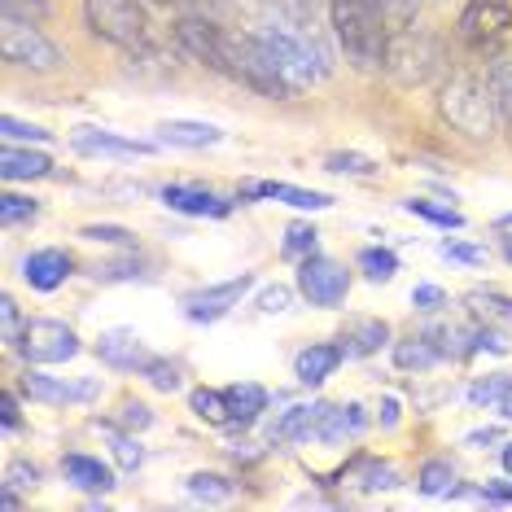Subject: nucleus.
<instances>
[{"mask_svg": "<svg viewBox=\"0 0 512 512\" xmlns=\"http://www.w3.org/2000/svg\"><path fill=\"white\" fill-rule=\"evenodd\" d=\"M84 241H101V246H123V250H132L136 246V237L127 228H114V224H88L84 232H79Z\"/></svg>", "mask_w": 512, "mask_h": 512, "instance_id": "42", "label": "nucleus"}, {"mask_svg": "<svg viewBox=\"0 0 512 512\" xmlns=\"http://www.w3.org/2000/svg\"><path fill=\"white\" fill-rule=\"evenodd\" d=\"M228 429H246L259 421V412L267 407V390L254 386V381H241V386H228Z\"/></svg>", "mask_w": 512, "mask_h": 512, "instance_id": "24", "label": "nucleus"}, {"mask_svg": "<svg viewBox=\"0 0 512 512\" xmlns=\"http://www.w3.org/2000/svg\"><path fill=\"white\" fill-rule=\"evenodd\" d=\"M324 171H333V176H377V162L364 154H329Z\"/></svg>", "mask_w": 512, "mask_h": 512, "instance_id": "38", "label": "nucleus"}, {"mask_svg": "<svg viewBox=\"0 0 512 512\" xmlns=\"http://www.w3.org/2000/svg\"><path fill=\"white\" fill-rule=\"evenodd\" d=\"M469 311H473V320L477 324H512V302L508 298H499V294H482V289H473L469 294Z\"/></svg>", "mask_w": 512, "mask_h": 512, "instance_id": "27", "label": "nucleus"}, {"mask_svg": "<svg viewBox=\"0 0 512 512\" xmlns=\"http://www.w3.org/2000/svg\"><path fill=\"white\" fill-rule=\"evenodd\" d=\"M364 429V407H329L324 403L320 407V421H316V442H342V438H351V434H359Z\"/></svg>", "mask_w": 512, "mask_h": 512, "instance_id": "23", "label": "nucleus"}, {"mask_svg": "<svg viewBox=\"0 0 512 512\" xmlns=\"http://www.w3.org/2000/svg\"><path fill=\"white\" fill-rule=\"evenodd\" d=\"M0 504H5L9 512H14V508H22V499H18V491H14V486H0Z\"/></svg>", "mask_w": 512, "mask_h": 512, "instance_id": "53", "label": "nucleus"}, {"mask_svg": "<svg viewBox=\"0 0 512 512\" xmlns=\"http://www.w3.org/2000/svg\"><path fill=\"white\" fill-rule=\"evenodd\" d=\"M390 342V324L377 316H346L342 324V346L346 355H377Z\"/></svg>", "mask_w": 512, "mask_h": 512, "instance_id": "20", "label": "nucleus"}, {"mask_svg": "<svg viewBox=\"0 0 512 512\" xmlns=\"http://www.w3.org/2000/svg\"><path fill=\"white\" fill-rule=\"evenodd\" d=\"M158 145H171V149H211L224 141V132H219L215 123H197V119H167L158 123Z\"/></svg>", "mask_w": 512, "mask_h": 512, "instance_id": "18", "label": "nucleus"}, {"mask_svg": "<svg viewBox=\"0 0 512 512\" xmlns=\"http://www.w3.org/2000/svg\"><path fill=\"white\" fill-rule=\"evenodd\" d=\"M158 5H171V0H158Z\"/></svg>", "mask_w": 512, "mask_h": 512, "instance_id": "57", "label": "nucleus"}, {"mask_svg": "<svg viewBox=\"0 0 512 512\" xmlns=\"http://www.w3.org/2000/svg\"><path fill=\"white\" fill-rule=\"evenodd\" d=\"M289 302H294V289H289V285L259 289V311H267V316H281V311H289Z\"/></svg>", "mask_w": 512, "mask_h": 512, "instance_id": "46", "label": "nucleus"}, {"mask_svg": "<svg viewBox=\"0 0 512 512\" xmlns=\"http://www.w3.org/2000/svg\"><path fill=\"white\" fill-rule=\"evenodd\" d=\"M0 425H5L9 429V434H14V429H22V416H18V399H14V394H0Z\"/></svg>", "mask_w": 512, "mask_h": 512, "instance_id": "49", "label": "nucleus"}, {"mask_svg": "<svg viewBox=\"0 0 512 512\" xmlns=\"http://www.w3.org/2000/svg\"><path fill=\"white\" fill-rule=\"evenodd\" d=\"M97 355H101V364L127 368V372H145L149 364H154L149 346H145L132 329H110V333H101V337H97Z\"/></svg>", "mask_w": 512, "mask_h": 512, "instance_id": "14", "label": "nucleus"}, {"mask_svg": "<svg viewBox=\"0 0 512 512\" xmlns=\"http://www.w3.org/2000/svg\"><path fill=\"white\" fill-rule=\"evenodd\" d=\"M499 460H504V469H508V477H512V442H504V451H499Z\"/></svg>", "mask_w": 512, "mask_h": 512, "instance_id": "54", "label": "nucleus"}, {"mask_svg": "<svg viewBox=\"0 0 512 512\" xmlns=\"http://www.w3.org/2000/svg\"><path fill=\"white\" fill-rule=\"evenodd\" d=\"M145 381H149L154 390H162V394H176V390L184 386L180 364H171V359H154V364L145 368Z\"/></svg>", "mask_w": 512, "mask_h": 512, "instance_id": "40", "label": "nucleus"}, {"mask_svg": "<svg viewBox=\"0 0 512 512\" xmlns=\"http://www.w3.org/2000/svg\"><path fill=\"white\" fill-rule=\"evenodd\" d=\"M18 386L31 403H79V399H92V394H97V381H75V386H66V381L44 377L36 368H27V377H22Z\"/></svg>", "mask_w": 512, "mask_h": 512, "instance_id": "16", "label": "nucleus"}, {"mask_svg": "<svg viewBox=\"0 0 512 512\" xmlns=\"http://www.w3.org/2000/svg\"><path fill=\"white\" fill-rule=\"evenodd\" d=\"M158 197L180 215H193V219H224L232 211L228 197H219L211 189H197V184H162Z\"/></svg>", "mask_w": 512, "mask_h": 512, "instance_id": "13", "label": "nucleus"}, {"mask_svg": "<svg viewBox=\"0 0 512 512\" xmlns=\"http://www.w3.org/2000/svg\"><path fill=\"white\" fill-rule=\"evenodd\" d=\"M442 259L464 263V267H482L486 263V250L482 246H469V241H442Z\"/></svg>", "mask_w": 512, "mask_h": 512, "instance_id": "43", "label": "nucleus"}, {"mask_svg": "<svg viewBox=\"0 0 512 512\" xmlns=\"http://www.w3.org/2000/svg\"><path fill=\"white\" fill-rule=\"evenodd\" d=\"M438 114L469 141H491L499 127V106L491 97V84L477 75H451L438 92Z\"/></svg>", "mask_w": 512, "mask_h": 512, "instance_id": "4", "label": "nucleus"}, {"mask_svg": "<svg viewBox=\"0 0 512 512\" xmlns=\"http://www.w3.org/2000/svg\"><path fill=\"white\" fill-rule=\"evenodd\" d=\"M460 40L473 53H495L512 40V5L508 0H469L460 14Z\"/></svg>", "mask_w": 512, "mask_h": 512, "instance_id": "8", "label": "nucleus"}, {"mask_svg": "<svg viewBox=\"0 0 512 512\" xmlns=\"http://www.w3.org/2000/svg\"><path fill=\"white\" fill-rule=\"evenodd\" d=\"M0 176L9 184L44 180V176H53V162H49V154H40V149H31V145H5L0 149Z\"/></svg>", "mask_w": 512, "mask_h": 512, "instance_id": "21", "label": "nucleus"}, {"mask_svg": "<svg viewBox=\"0 0 512 512\" xmlns=\"http://www.w3.org/2000/svg\"><path fill=\"white\" fill-rule=\"evenodd\" d=\"M254 36H259V44L267 49V57L276 62V71L289 79V88H294V92L320 84V79H329V71H333L329 53H324L320 40L307 36L302 27H285V22H263Z\"/></svg>", "mask_w": 512, "mask_h": 512, "instance_id": "3", "label": "nucleus"}, {"mask_svg": "<svg viewBox=\"0 0 512 512\" xmlns=\"http://www.w3.org/2000/svg\"><path fill=\"white\" fill-rule=\"evenodd\" d=\"M110 442H114V460H119L123 473H136L145 464V447L132 438V429L127 434H119V429H110Z\"/></svg>", "mask_w": 512, "mask_h": 512, "instance_id": "37", "label": "nucleus"}, {"mask_svg": "<svg viewBox=\"0 0 512 512\" xmlns=\"http://www.w3.org/2000/svg\"><path fill=\"white\" fill-rule=\"evenodd\" d=\"M189 407L202 421H211V425H228V394L224 390H193L189 394Z\"/></svg>", "mask_w": 512, "mask_h": 512, "instance_id": "32", "label": "nucleus"}, {"mask_svg": "<svg viewBox=\"0 0 512 512\" xmlns=\"http://www.w3.org/2000/svg\"><path fill=\"white\" fill-rule=\"evenodd\" d=\"M499 228H504V232H508V228H512V215H504V219H499Z\"/></svg>", "mask_w": 512, "mask_h": 512, "instance_id": "56", "label": "nucleus"}, {"mask_svg": "<svg viewBox=\"0 0 512 512\" xmlns=\"http://www.w3.org/2000/svg\"><path fill=\"white\" fill-rule=\"evenodd\" d=\"M189 5H193V14H202V18H219V14H228L232 0H189Z\"/></svg>", "mask_w": 512, "mask_h": 512, "instance_id": "51", "label": "nucleus"}, {"mask_svg": "<svg viewBox=\"0 0 512 512\" xmlns=\"http://www.w3.org/2000/svg\"><path fill=\"white\" fill-rule=\"evenodd\" d=\"M416 491L421 495H456L460 491V473L451 460H425L421 473H416Z\"/></svg>", "mask_w": 512, "mask_h": 512, "instance_id": "26", "label": "nucleus"}, {"mask_svg": "<svg viewBox=\"0 0 512 512\" xmlns=\"http://www.w3.org/2000/svg\"><path fill=\"white\" fill-rule=\"evenodd\" d=\"M442 302H447V294H442L438 285H416L412 289V307H421V311H438Z\"/></svg>", "mask_w": 512, "mask_h": 512, "instance_id": "48", "label": "nucleus"}, {"mask_svg": "<svg viewBox=\"0 0 512 512\" xmlns=\"http://www.w3.org/2000/svg\"><path fill=\"white\" fill-rule=\"evenodd\" d=\"M119 425H123V429H132V434H141V429L154 425V412H149L145 403H136V399H123V407H119Z\"/></svg>", "mask_w": 512, "mask_h": 512, "instance_id": "45", "label": "nucleus"}, {"mask_svg": "<svg viewBox=\"0 0 512 512\" xmlns=\"http://www.w3.org/2000/svg\"><path fill=\"white\" fill-rule=\"evenodd\" d=\"M36 215H40V202H36V197H22V193H5V197H0V224H5V228L31 224Z\"/></svg>", "mask_w": 512, "mask_h": 512, "instance_id": "33", "label": "nucleus"}, {"mask_svg": "<svg viewBox=\"0 0 512 512\" xmlns=\"http://www.w3.org/2000/svg\"><path fill=\"white\" fill-rule=\"evenodd\" d=\"M442 359V351L434 346V337L421 333V337H407V342H394V364L403 372H429Z\"/></svg>", "mask_w": 512, "mask_h": 512, "instance_id": "25", "label": "nucleus"}, {"mask_svg": "<svg viewBox=\"0 0 512 512\" xmlns=\"http://www.w3.org/2000/svg\"><path fill=\"white\" fill-rule=\"evenodd\" d=\"M316 241H320V232L311 224H289L285 228V254L289 259H307V254H316Z\"/></svg>", "mask_w": 512, "mask_h": 512, "instance_id": "39", "label": "nucleus"}, {"mask_svg": "<svg viewBox=\"0 0 512 512\" xmlns=\"http://www.w3.org/2000/svg\"><path fill=\"white\" fill-rule=\"evenodd\" d=\"M189 495L193 499H206V504H224V499H232V482L219 473H193L189 477Z\"/></svg>", "mask_w": 512, "mask_h": 512, "instance_id": "36", "label": "nucleus"}, {"mask_svg": "<svg viewBox=\"0 0 512 512\" xmlns=\"http://www.w3.org/2000/svg\"><path fill=\"white\" fill-rule=\"evenodd\" d=\"M0 57L9 66L36 75H53L66 66V53L40 31V22H22V18H0Z\"/></svg>", "mask_w": 512, "mask_h": 512, "instance_id": "7", "label": "nucleus"}, {"mask_svg": "<svg viewBox=\"0 0 512 512\" xmlns=\"http://www.w3.org/2000/svg\"><path fill=\"white\" fill-rule=\"evenodd\" d=\"M482 499H491V504H512V482H504V477H491V482L482 486Z\"/></svg>", "mask_w": 512, "mask_h": 512, "instance_id": "50", "label": "nucleus"}, {"mask_svg": "<svg viewBox=\"0 0 512 512\" xmlns=\"http://www.w3.org/2000/svg\"><path fill=\"white\" fill-rule=\"evenodd\" d=\"M486 84H491V97L499 106V119L512 123V57H499L491 66V75H486Z\"/></svg>", "mask_w": 512, "mask_h": 512, "instance_id": "30", "label": "nucleus"}, {"mask_svg": "<svg viewBox=\"0 0 512 512\" xmlns=\"http://www.w3.org/2000/svg\"><path fill=\"white\" fill-rule=\"evenodd\" d=\"M18 355L36 368L66 364V359L79 355V337L71 324H62V320H27L18 333Z\"/></svg>", "mask_w": 512, "mask_h": 512, "instance_id": "9", "label": "nucleus"}, {"mask_svg": "<svg viewBox=\"0 0 512 512\" xmlns=\"http://www.w3.org/2000/svg\"><path fill=\"white\" fill-rule=\"evenodd\" d=\"M0 136H5V145H44V141H53V132H44V127H36V123H22V119H14V114L0 119Z\"/></svg>", "mask_w": 512, "mask_h": 512, "instance_id": "35", "label": "nucleus"}, {"mask_svg": "<svg viewBox=\"0 0 512 512\" xmlns=\"http://www.w3.org/2000/svg\"><path fill=\"white\" fill-rule=\"evenodd\" d=\"M351 482L359 486V491H394V486H399V473L381 460H359L351 469Z\"/></svg>", "mask_w": 512, "mask_h": 512, "instance_id": "28", "label": "nucleus"}, {"mask_svg": "<svg viewBox=\"0 0 512 512\" xmlns=\"http://www.w3.org/2000/svg\"><path fill=\"white\" fill-rule=\"evenodd\" d=\"M71 145L88 158H145L158 149V141H127V136L106 132V127H75Z\"/></svg>", "mask_w": 512, "mask_h": 512, "instance_id": "12", "label": "nucleus"}, {"mask_svg": "<svg viewBox=\"0 0 512 512\" xmlns=\"http://www.w3.org/2000/svg\"><path fill=\"white\" fill-rule=\"evenodd\" d=\"M176 44L193 57V62H202L206 71H219V75L237 79V84L259 92V97H272V101L294 97L289 79L276 71V62L267 57L259 36H237V31L219 27L215 18L184 14L176 22Z\"/></svg>", "mask_w": 512, "mask_h": 512, "instance_id": "1", "label": "nucleus"}, {"mask_svg": "<svg viewBox=\"0 0 512 512\" xmlns=\"http://www.w3.org/2000/svg\"><path fill=\"white\" fill-rule=\"evenodd\" d=\"M0 18L44 22V18H49V0H0Z\"/></svg>", "mask_w": 512, "mask_h": 512, "instance_id": "41", "label": "nucleus"}, {"mask_svg": "<svg viewBox=\"0 0 512 512\" xmlns=\"http://www.w3.org/2000/svg\"><path fill=\"white\" fill-rule=\"evenodd\" d=\"M359 267H364L368 281H390L399 272V254L386 246H368V250H359Z\"/></svg>", "mask_w": 512, "mask_h": 512, "instance_id": "31", "label": "nucleus"}, {"mask_svg": "<svg viewBox=\"0 0 512 512\" xmlns=\"http://www.w3.org/2000/svg\"><path fill=\"white\" fill-rule=\"evenodd\" d=\"M346 359V346H333V342H316L307 346L298 359H294V377L302 386H320V381H329L337 368H342Z\"/></svg>", "mask_w": 512, "mask_h": 512, "instance_id": "19", "label": "nucleus"}, {"mask_svg": "<svg viewBox=\"0 0 512 512\" xmlns=\"http://www.w3.org/2000/svg\"><path fill=\"white\" fill-rule=\"evenodd\" d=\"M75 272V259L66 250H36L22 259V281H27L31 289H40V294H53L57 285H66Z\"/></svg>", "mask_w": 512, "mask_h": 512, "instance_id": "15", "label": "nucleus"}, {"mask_svg": "<svg viewBox=\"0 0 512 512\" xmlns=\"http://www.w3.org/2000/svg\"><path fill=\"white\" fill-rule=\"evenodd\" d=\"M381 71H386L394 84H403V88L429 84V79L442 71V49H438V40L429 36V31L416 27V22H412V27H403V31H390V40H386V62H381Z\"/></svg>", "mask_w": 512, "mask_h": 512, "instance_id": "5", "label": "nucleus"}, {"mask_svg": "<svg viewBox=\"0 0 512 512\" xmlns=\"http://www.w3.org/2000/svg\"><path fill=\"white\" fill-rule=\"evenodd\" d=\"M5 486H22V491H31V486H40V469L31 460H9L5 464Z\"/></svg>", "mask_w": 512, "mask_h": 512, "instance_id": "44", "label": "nucleus"}, {"mask_svg": "<svg viewBox=\"0 0 512 512\" xmlns=\"http://www.w3.org/2000/svg\"><path fill=\"white\" fill-rule=\"evenodd\" d=\"M84 22L97 40L123 53L149 49V14L141 0H84Z\"/></svg>", "mask_w": 512, "mask_h": 512, "instance_id": "6", "label": "nucleus"}, {"mask_svg": "<svg viewBox=\"0 0 512 512\" xmlns=\"http://www.w3.org/2000/svg\"><path fill=\"white\" fill-rule=\"evenodd\" d=\"M346 289H351V276H346L342 263L324 259V254H307L298 263V294L311 302V307H342Z\"/></svg>", "mask_w": 512, "mask_h": 512, "instance_id": "10", "label": "nucleus"}, {"mask_svg": "<svg viewBox=\"0 0 512 512\" xmlns=\"http://www.w3.org/2000/svg\"><path fill=\"white\" fill-rule=\"evenodd\" d=\"M329 18H333V36L355 71H377L386 62L390 31L381 22L377 0H329Z\"/></svg>", "mask_w": 512, "mask_h": 512, "instance_id": "2", "label": "nucleus"}, {"mask_svg": "<svg viewBox=\"0 0 512 512\" xmlns=\"http://www.w3.org/2000/svg\"><path fill=\"white\" fill-rule=\"evenodd\" d=\"M250 285H254V272H241V276H232V281L202 285V289H193V294H184L180 307H184V316H189L193 324H215L250 294Z\"/></svg>", "mask_w": 512, "mask_h": 512, "instance_id": "11", "label": "nucleus"}, {"mask_svg": "<svg viewBox=\"0 0 512 512\" xmlns=\"http://www.w3.org/2000/svg\"><path fill=\"white\" fill-rule=\"evenodd\" d=\"M18 333H22V320H18V302L14 298H0V337H5L9 346H18Z\"/></svg>", "mask_w": 512, "mask_h": 512, "instance_id": "47", "label": "nucleus"}, {"mask_svg": "<svg viewBox=\"0 0 512 512\" xmlns=\"http://www.w3.org/2000/svg\"><path fill=\"white\" fill-rule=\"evenodd\" d=\"M403 211L416 215V219H429V224H438V228H464V215L460 211H451V206H434V202H425V197H412V202H403Z\"/></svg>", "mask_w": 512, "mask_h": 512, "instance_id": "34", "label": "nucleus"}, {"mask_svg": "<svg viewBox=\"0 0 512 512\" xmlns=\"http://www.w3.org/2000/svg\"><path fill=\"white\" fill-rule=\"evenodd\" d=\"M504 259L512 263V237H504Z\"/></svg>", "mask_w": 512, "mask_h": 512, "instance_id": "55", "label": "nucleus"}, {"mask_svg": "<svg viewBox=\"0 0 512 512\" xmlns=\"http://www.w3.org/2000/svg\"><path fill=\"white\" fill-rule=\"evenodd\" d=\"M246 197H267V202L294 206V211H329V206H333V197H329V193L298 189V184H281V180H259V184H246Z\"/></svg>", "mask_w": 512, "mask_h": 512, "instance_id": "17", "label": "nucleus"}, {"mask_svg": "<svg viewBox=\"0 0 512 512\" xmlns=\"http://www.w3.org/2000/svg\"><path fill=\"white\" fill-rule=\"evenodd\" d=\"M469 403L473 407H504V403H512V377L495 372V377L473 381V386H469Z\"/></svg>", "mask_w": 512, "mask_h": 512, "instance_id": "29", "label": "nucleus"}, {"mask_svg": "<svg viewBox=\"0 0 512 512\" xmlns=\"http://www.w3.org/2000/svg\"><path fill=\"white\" fill-rule=\"evenodd\" d=\"M495 438H499V429H473L464 442H469V447H486V442H495Z\"/></svg>", "mask_w": 512, "mask_h": 512, "instance_id": "52", "label": "nucleus"}, {"mask_svg": "<svg viewBox=\"0 0 512 512\" xmlns=\"http://www.w3.org/2000/svg\"><path fill=\"white\" fill-rule=\"evenodd\" d=\"M62 473H66V482L79 486V491H92V495H106L114 491V469L110 464H101V460H92V456H66L62 460Z\"/></svg>", "mask_w": 512, "mask_h": 512, "instance_id": "22", "label": "nucleus"}]
</instances>
